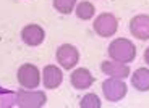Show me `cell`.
I'll use <instances>...</instances> for the list:
<instances>
[{
  "mask_svg": "<svg viewBox=\"0 0 149 108\" xmlns=\"http://www.w3.org/2000/svg\"><path fill=\"white\" fill-rule=\"evenodd\" d=\"M109 56L120 63H130L136 56V47L128 39H115L109 45Z\"/></svg>",
  "mask_w": 149,
  "mask_h": 108,
  "instance_id": "obj_1",
  "label": "cell"
},
{
  "mask_svg": "<svg viewBox=\"0 0 149 108\" xmlns=\"http://www.w3.org/2000/svg\"><path fill=\"white\" fill-rule=\"evenodd\" d=\"M18 82L23 89H37L41 82V71L31 63H24L18 68Z\"/></svg>",
  "mask_w": 149,
  "mask_h": 108,
  "instance_id": "obj_2",
  "label": "cell"
},
{
  "mask_svg": "<svg viewBox=\"0 0 149 108\" xmlns=\"http://www.w3.org/2000/svg\"><path fill=\"white\" fill-rule=\"evenodd\" d=\"M47 102V95L41 90H19L16 92V105L21 108H41Z\"/></svg>",
  "mask_w": 149,
  "mask_h": 108,
  "instance_id": "obj_3",
  "label": "cell"
},
{
  "mask_svg": "<svg viewBox=\"0 0 149 108\" xmlns=\"http://www.w3.org/2000/svg\"><path fill=\"white\" fill-rule=\"evenodd\" d=\"M102 94L109 102H120L127 95V84L118 78H109L102 82Z\"/></svg>",
  "mask_w": 149,
  "mask_h": 108,
  "instance_id": "obj_4",
  "label": "cell"
},
{
  "mask_svg": "<svg viewBox=\"0 0 149 108\" xmlns=\"http://www.w3.org/2000/svg\"><path fill=\"white\" fill-rule=\"evenodd\" d=\"M118 29V19L110 13H102L94 21V31L101 37H110Z\"/></svg>",
  "mask_w": 149,
  "mask_h": 108,
  "instance_id": "obj_5",
  "label": "cell"
},
{
  "mask_svg": "<svg viewBox=\"0 0 149 108\" xmlns=\"http://www.w3.org/2000/svg\"><path fill=\"white\" fill-rule=\"evenodd\" d=\"M79 60V52L78 49L71 44H63L57 49V61L63 69H71L76 66Z\"/></svg>",
  "mask_w": 149,
  "mask_h": 108,
  "instance_id": "obj_6",
  "label": "cell"
},
{
  "mask_svg": "<svg viewBox=\"0 0 149 108\" xmlns=\"http://www.w3.org/2000/svg\"><path fill=\"white\" fill-rule=\"evenodd\" d=\"M21 39L29 47H37V45H41L44 42L45 32L39 24H28L21 31Z\"/></svg>",
  "mask_w": 149,
  "mask_h": 108,
  "instance_id": "obj_7",
  "label": "cell"
},
{
  "mask_svg": "<svg viewBox=\"0 0 149 108\" xmlns=\"http://www.w3.org/2000/svg\"><path fill=\"white\" fill-rule=\"evenodd\" d=\"M130 32L133 37L139 41H148L149 39V16L148 15H138L130 21Z\"/></svg>",
  "mask_w": 149,
  "mask_h": 108,
  "instance_id": "obj_8",
  "label": "cell"
},
{
  "mask_svg": "<svg viewBox=\"0 0 149 108\" xmlns=\"http://www.w3.org/2000/svg\"><path fill=\"white\" fill-rule=\"evenodd\" d=\"M101 71L105 73L110 78H118V79H125L130 76V68L125 63H120L115 60H107L101 63Z\"/></svg>",
  "mask_w": 149,
  "mask_h": 108,
  "instance_id": "obj_9",
  "label": "cell"
},
{
  "mask_svg": "<svg viewBox=\"0 0 149 108\" xmlns=\"http://www.w3.org/2000/svg\"><path fill=\"white\" fill-rule=\"evenodd\" d=\"M70 81H71V86L78 90H84V89H89L91 86L94 84V76L91 74L89 69L86 68H78L74 69L70 76Z\"/></svg>",
  "mask_w": 149,
  "mask_h": 108,
  "instance_id": "obj_10",
  "label": "cell"
},
{
  "mask_svg": "<svg viewBox=\"0 0 149 108\" xmlns=\"http://www.w3.org/2000/svg\"><path fill=\"white\" fill-rule=\"evenodd\" d=\"M42 81L45 89H57L63 81V73L55 65H47L42 71Z\"/></svg>",
  "mask_w": 149,
  "mask_h": 108,
  "instance_id": "obj_11",
  "label": "cell"
},
{
  "mask_svg": "<svg viewBox=\"0 0 149 108\" xmlns=\"http://www.w3.org/2000/svg\"><path fill=\"white\" fill-rule=\"evenodd\" d=\"M131 84L139 92H148L149 90V69L148 68H138L131 76Z\"/></svg>",
  "mask_w": 149,
  "mask_h": 108,
  "instance_id": "obj_12",
  "label": "cell"
},
{
  "mask_svg": "<svg viewBox=\"0 0 149 108\" xmlns=\"http://www.w3.org/2000/svg\"><path fill=\"white\" fill-rule=\"evenodd\" d=\"M74 13H76V16H78L79 19H91L94 16V13H96V7H94L93 3H89V2H79L78 5H76V10H74Z\"/></svg>",
  "mask_w": 149,
  "mask_h": 108,
  "instance_id": "obj_13",
  "label": "cell"
},
{
  "mask_svg": "<svg viewBox=\"0 0 149 108\" xmlns=\"http://www.w3.org/2000/svg\"><path fill=\"white\" fill-rule=\"evenodd\" d=\"M76 0H54V8L62 15H70L74 10Z\"/></svg>",
  "mask_w": 149,
  "mask_h": 108,
  "instance_id": "obj_14",
  "label": "cell"
},
{
  "mask_svg": "<svg viewBox=\"0 0 149 108\" xmlns=\"http://www.w3.org/2000/svg\"><path fill=\"white\" fill-rule=\"evenodd\" d=\"M81 108H101V98L97 97L96 94H88L81 98L79 102Z\"/></svg>",
  "mask_w": 149,
  "mask_h": 108,
  "instance_id": "obj_15",
  "label": "cell"
},
{
  "mask_svg": "<svg viewBox=\"0 0 149 108\" xmlns=\"http://www.w3.org/2000/svg\"><path fill=\"white\" fill-rule=\"evenodd\" d=\"M144 61L149 65V47L146 49V52H144Z\"/></svg>",
  "mask_w": 149,
  "mask_h": 108,
  "instance_id": "obj_16",
  "label": "cell"
}]
</instances>
